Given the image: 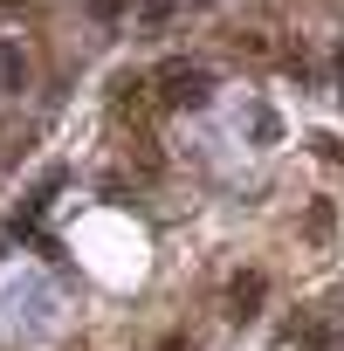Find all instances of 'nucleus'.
<instances>
[{
	"mask_svg": "<svg viewBox=\"0 0 344 351\" xmlns=\"http://www.w3.org/2000/svg\"><path fill=\"white\" fill-rule=\"evenodd\" d=\"M158 90H165V104H207V97H214V69L165 62V69H158Z\"/></svg>",
	"mask_w": 344,
	"mask_h": 351,
	"instance_id": "1",
	"label": "nucleus"
},
{
	"mask_svg": "<svg viewBox=\"0 0 344 351\" xmlns=\"http://www.w3.org/2000/svg\"><path fill=\"white\" fill-rule=\"evenodd\" d=\"M28 90V56L21 42H0V97H21Z\"/></svg>",
	"mask_w": 344,
	"mask_h": 351,
	"instance_id": "2",
	"label": "nucleus"
},
{
	"mask_svg": "<svg viewBox=\"0 0 344 351\" xmlns=\"http://www.w3.org/2000/svg\"><path fill=\"white\" fill-rule=\"evenodd\" d=\"M262 296H269V282H262V276H234V282H228V303H234L241 317H248V310H255Z\"/></svg>",
	"mask_w": 344,
	"mask_h": 351,
	"instance_id": "3",
	"label": "nucleus"
},
{
	"mask_svg": "<svg viewBox=\"0 0 344 351\" xmlns=\"http://www.w3.org/2000/svg\"><path fill=\"white\" fill-rule=\"evenodd\" d=\"M323 234H330V200H317V207H310V241H323Z\"/></svg>",
	"mask_w": 344,
	"mask_h": 351,
	"instance_id": "4",
	"label": "nucleus"
},
{
	"mask_svg": "<svg viewBox=\"0 0 344 351\" xmlns=\"http://www.w3.org/2000/svg\"><path fill=\"white\" fill-rule=\"evenodd\" d=\"M90 14H103V21H117V14H124V0H90Z\"/></svg>",
	"mask_w": 344,
	"mask_h": 351,
	"instance_id": "5",
	"label": "nucleus"
},
{
	"mask_svg": "<svg viewBox=\"0 0 344 351\" xmlns=\"http://www.w3.org/2000/svg\"><path fill=\"white\" fill-rule=\"evenodd\" d=\"M337 90H344V49H337Z\"/></svg>",
	"mask_w": 344,
	"mask_h": 351,
	"instance_id": "6",
	"label": "nucleus"
}]
</instances>
